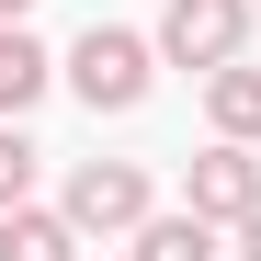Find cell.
I'll return each mask as SVG.
<instances>
[{
  "mask_svg": "<svg viewBox=\"0 0 261 261\" xmlns=\"http://www.w3.org/2000/svg\"><path fill=\"white\" fill-rule=\"evenodd\" d=\"M23 12H34V0H0V23H23Z\"/></svg>",
  "mask_w": 261,
  "mask_h": 261,
  "instance_id": "cell-11",
  "label": "cell"
},
{
  "mask_svg": "<svg viewBox=\"0 0 261 261\" xmlns=\"http://www.w3.org/2000/svg\"><path fill=\"white\" fill-rule=\"evenodd\" d=\"M46 80H57V57L34 46L23 23H0V114H34V102H46Z\"/></svg>",
  "mask_w": 261,
  "mask_h": 261,
  "instance_id": "cell-6",
  "label": "cell"
},
{
  "mask_svg": "<svg viewBox=\"0 0 261 261\" xmlns=\"http://www.w3.org/2000/svg\"><path fill=\"white\" fill-rule=\"evenodd\" d=\"M250 12H261V0H250Z\"/></svg>",
  "mask_w": 261,
  "mask_h": 261,
  "instance_id": "cell-12",
  "label": "cell"
},
{
  "mask_svg": "<svg viewBox=\"0 0 261 261\" xmlns=\"http://www.w3.org/2000/svg\"><path fill=\"white\" fill-rule=\"evenodd\" d=\"M250 34V0H170L159 12V57L170 68H227Z\"/></svg>",
  "mask_w": 261,
  "mask_h": 261,
  "instance_id": "cell-3",
  "label": "cell"
},
{
  "mask_svg": "<svg viewBox=\"0 0 261 261\" xmlns=\"http://www.w3.org/2000/svg\"><path fill=\"white\" fill-rule=\"evenodd\" d=\"M204 114H216V137H250L261 148V68H204Z\"/></svg>",
  "mask_w": 261,
  "mask_h": 261,
  "instance_id": "cell-7",
  "label": "cell"
},
{
  "mask_svg": "<svg viewBox=\"0 0 261 261\" xmlns=\"http://www.w3.org/2000/svg\"><path fill=\"white\" fill-rule=\"evenodd\" d=\"M148 216L159 204H148V170L137 159H80L68 170V227L80 239H125V227H148Z\"/></svg>",
  "mask_w": 261,
  "mask_h": 261,
  "instance_id": "cell-2",
  "label": "cell"
},
{
  "mask_svg": "<svg viewBox=\"0 0 261 261\" xmlns=\"http://www.w3.org/2000/svg\"><path fill=\"white\" fill-rule=\"evenodd\" d=\"M0 261H80V227H68V204H12L0 216Z\"/></svg>",
  "mask_w": 261,
  "mask_h": 261,
  "instance_id": "cell-5",
  "label": "cell"
},
{
  "mask_svg": "<svg viewBox=\"0 0 261 261\" xmlns=\"http://www.w3.org/2000/svg\"><path fill=\"white\" fill-rule=\"evenodd\" d=\"M148 80H159V34L91 23V34L68 46V91L91 102V114H137V102H148Z\"/></svg>",
  "mask_w": 261,
  "mask_h": 261,
  "instance_id": "cell-1",
  "label": "cell"
},
{
  "mask_svg": "<svg viewBox=\"0 0 261 261\" xmlns=\"http://www.w3.org/2000/svg\"><path fill=\"white\" fill-rule=\"evenodd\" d=\"M239 261H261V204H250V216H239Z\"/></svg>",
  "mask_w": 261,
  "mask_h": 261,
  "instance_id": "cell-10",
  "label": "cell"
},
{
  "mask_svg": "<svg viewBox=\"0 0 261 261\" xmlns=\"http://www.w3.org/2000/svg\"><path fill=\"white\" fill-rule=\"evenodd\" d=\"M137 261H216V216H148V227H137Z\"/></svg>",
  "mask_w": 261,
  "mask_h": 261,
  "instance_id": "cell-8",
  "label": "cell"
},
{
  "mask_svg": "<svg viewBox=\"0 0 261 261\" xmlns=\"http://www.w3.org/2000/svg\"><path fill=\"white\" fill-rule=\"evenodd\" d=\"M12 204H34V137H23V114L0 125V216Z\"/></svg>",
  "mask_w": 261,
  "mask_h": 261,
  "instance_id": "cell-9",
  "label": "cell"
},
{
  "mask_svg": "<svg viewBox=\"0 0 261 261\" xmlns=\"http://www.w3.org/2000/svg\"><path fill=\"white\" fill-rule=\"evenodd\" d=\"M182 204H193V216H216V227H239V216L261 204V148H250V137H216V148L193 159Z\"/></svg>",
  "mask_w": 261,
  "mask_h": 261,
  "instance_id": "cell-4",
  "label": "cell"
}]
</instances>
